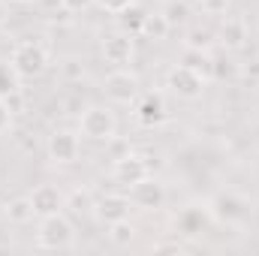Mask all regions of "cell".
Returning <instances> with one entry per match:
<instances>
[{
  "label": "cell",
  "mask_w": 259,
  "mask_h": 256,
  "mask_svg": "<svg viewBox=\"0 0 259 256\" xmlns=\"http://www.w3.org/2000/svg\"><path fill=\"white\" fill-rule=\"evenodd\" d=\"M18 88H21V75L12 69V64H9V61H6V64H0V100L12 97Z\"/></svg>",
  "instance_id": "21"
},
{
  "label": "cell",
  "mask_w": 259,
  "mask_h": 256,
  "mask_svg": "<svg viewBox=\"0 0 259 256\" xmlns=\"http://www.w3.org/2000/svg\"><path fill=\"white\" fill-rule=\"evenodd\" d=\"M103 91L115 106H133L139 100V94H142V81H139L136 72H130L124 66H115V72L106 75Z\"/></svg>",
  "instance_id": "5"
},
{
  "label": "cell",
  "mask_w": 259,
  "mask_h": 256,
  "mask_svg": "<svg viewBox=\"0 0 259 256\" xmlns=\"http://www.w3.org/2000/svg\"><path fill=\"white\" fill-rule=\"evenodd\" d=\"M124 15V24L130 27V33H139V27H142V18H145V12L142 9H136V6H130L127 12H121Z\"/></svg>",
  "instance_id": "27"
},
{
  "label": "cell",
  "mask_w": 259,
  "mask_h": 256,
  "mask_svg": "<svg viewBox=\"0 0 259 256\" xmlns=\"http://www.w3.org/2000/svg\"><path fill=\"white\" fill-rule=\"evenodd\" d=\"M66 205H72L75 211H84V208H94V199L88 190H75L72 196H66Z\"/></svg>",
  "instance_id": "26"
},
{
  "label": "cell",
  "mask_w": 259,
  "mask_h": 256,
  "mask_svg": "<svg viewBox=\"0 0 259 256\" xmlns=\"http://www.w3.org/2000/svg\"><path fill=\"white\" fill-rule=\"evenodd\" d=\"M46 154L55 166H72L81 154V142H78V133L75 130H52L49 142H46Z\"/></svg>",
  "instance_id": "6"
},
{
  "label": "cell",
  "mask_w": 259,
  "mask_h": 256,
  "mask_svg": "<svg viewBox=\"0 0 259 256\" xmlns=\"http://www.w3.org/2000/svg\"><path fill=\"white\" fill-rule=\"evenodd\" d=\"M217 42H220L226 52L244 49V46H247V24H244V18H235V15L223 18V24H220V30H217Z\"/></svg>",
  "instance_id": "14"
},
{
  "label": "cell",
  "mask_w": 259,
  "mask_h": 256,
  "mask_svg": "<svg viewBox=\"0 0 259 256\" xmlns=\"http://www.w3.org/2000/svg\"><path fill=\"white\" fill-rule=\"evenodd\" d=\"M211 72H214L217 78H232V75H238V66H235V61H229V58H226V61H223V58H220V61L211 58Z\"/></svg>",
  "instance_id": "24"
},
{
  "label": "cell",
  "mask_w": 259,
  "mask_h": 256,
  "mask_svg": "<svg viewBox=\"0 0 259 256\" xmlns=\"http://www.w3.org/2000/svg\"><path fill=\"white\" fill-rule=\"evenodd\" d=\"M9 127H12V109L6 100H0V133H6Z\"/></svg>",
  "instance_id": "28"
},
{
  "label": "cell",
  "mask_w": 259,
  "mask_h": 256,
  "mask_svg": "<svg viewBox=\"0 0 259 256\" xmlns=\"http://www.w3.org/2000/svg\"><path fill=\"white\" fill-rule=\"evenodd\" d=\"M127 196L133 202V208H139V211H160L166 205V187L154 175H145L142 181H136Z\"/></svg>",
  "instance_id": "8"
},
{
  "label": "cell",
  "mask_w": 259,
  "mask_h": 256,
  "mask_svg": "<svg viewBox=\"0 0 259 256\" xmlns=\"http://www.w3.org/2000/svg\"><path fill=\"white\" fill-rule=\"evenodd\" d=\"M6 3H15V6H33V3H39V0H6Z\"/></svg>",
  "instance_id": "32"
},
{
  "label": "cell",
  "mask_w": 259,
  "mask_h": 256,
  "mask_svg": "<svg viewBox=\"0 0 259 256\" xmlns=\"http://www.w3.org/2000/svg\"><path fill=\"white\" fill-rule=\"evenodd\" d=\"M136 235H139V229H136V223H130V217L118 220V223H109V241L115 247H130L136 241Z\"/></svg>",
  "instance_id": "20"
},
{
  "label": "cell",
  "mask_w": 259,
  "mask_h": 256,
  "mask_svg": "<svg viewBox=\"0 0 259 256\" xmlns=\"http://www.w3.org/2000/svg\"><path fill=\"white\" fill-rule=\"evenodd\" d=\"M94 0H61V6H64V12H81V9H88Z\"/></svg>",
  "instance_id": "29"
},
{
  "label": "cell",
  "mask_w": 259,
  "mask_h": 256,
  "mask_svg": "<svg viewBox=\"0 0 259 256\" xmlns=\"http://www.w3.org/2000/svg\"><path fill=\"white\" fill-rule=\"evenodd\" d=\"M166 100L163 94H139V100L133 103V118L142 124V127H160L166 121Z\"/></svg>",
  "instance_id": "11"
},
{
  "label": "cell",
  "mask_w": 259,
  "mask_h": 256,
  "mask_svg": "<svg viewBox=\"0 0 259 256\" xmlns=\"http://www.w3.org/2000/svg\"><path fill=\"white\" fill-rule=\"evenodd\" d=\"M27 196L33 202L36 217H49V214H58V211L66 208V193L61 187H55V184H36Z\"/></svg>",
  "instance_id": "13"
},
{
  "label": "cell",
  "mask_w": 259,
  "mask_h": 256,
  "mask_svg": "<svg viewBox=\"0 0 259 256\" xmlns=\"http://www.w3.org/2000/svg\"><path fill=\"white\" fill-rule=\"evenodd\" d=\"M100 55H103V61L109 66H127L130 61H133V55H136V39H133V33L115 30V33L103 36Z\"/></svg>",
  "instance_id": "9"
},
{
  "label": "cell",
  "mask_w": 259,
  "mask_h": 256,
  "mask_svg": "<svg viewBox=\"0 0 259 256\" xmlns=\"http://www.w3.org/2000/svg\"><path fill=\"white\" fill-rule=\"evenodd\" d=\"M145 175H151V166H148V160L142 157V154H121L115 163H112V178L121 184V187H133L136 181H142Z\"/></svg>",
  "instance_id": "10"
},
{
  "label": "cell",
  "mask_w": 259,
  "mask_h": 256,
  "mask_svg": "<svg viewBox=\"0 0 259 256\" xmlns=\"http://www.w3.org/2000/svg\"><path fill=\"white\" fill-rule=\"evenodd\" d=\"M94 6H100L109 15H121V12H127L130 6H136V0H94Z\"/></svg>",
  "instance_id": "23"
},
{
  "label": "cell",
  "mask_w": 259,
  "mask_h": 256,
  "mask_svg": "<svg viewBox=\"0 0 259 256\" xmlns=\"http://www.w3.org/2000/svg\"><path fill=\"white\" fill-rule=\"evenodd\" d=\"M169 21L163 18V12H145L142 18V27H139V36L142 39H151V42H163L169 36Z\"/></svg>",
  "instance_id": "16"
},
{
  "label": "cell",
  "mask_w": 259,
  "mask_h": 256,
  "mask_svg": "<svg viewBox=\"0 0 259 256\" xmlns=\"http://www.w3.org/2000/svg\"><path fill=\"white\" fill-rule=\"evenodd\" d=\"M6 21H9V3L0 0V27H6Z\"/></svg>",
  "instance_id": "31"
},
{
  "label": "cell",
  "mask_w": 259,
  "mask_h": 256,
  "mask_svg": "<svg viewBox=\"0 0 259 256\" xmlns=\"http://www.w3.org/2000/svg\"><path fill=\"white\" fill-rule=\"evenodd\" d=\"M130 211H133V202H130V196H124V193H106V196H100L94 202V214L106 226L109 223H118V220H127Z\"/></svg>",
  "instance_id": "12"
},
{
  "label": "cell",
  "mask_w": 259,
  "mask_h": 256,
  "mask_svg": "<svg viewBox=\"0 0 259 256\" xmlns=\"http://www.w3.org/2000/svg\"><path fill=\"white\" fill-rule=\"evenodd\" d=\"M208 211H211L217 220H226V223H241V220L253 211V202H250L247 196L235 193V190H220L214 199H211Z\"/></svg>",
  "instance_id": "7"
},
{
  "label": "cell",
  "mask_w": 259,
  "mask_h": 256,
  "mask_svg": "<svg viewBox=\"0 0 259 256\" xmlns=\"http://www.w3.org/2000/svg\"><path fill=\"white\" fill-rule=\"evenodd\" d=\"M160 12L169 21V27H184L193 15V6H190V0H166L160 6Z\"/></svg>",
  "instance_id": "17"
},
{
  "label": "cell",
  "mask_w": 259,
  "mask_h": 256,
  "mask_svg": "<svg viewBox=\"0 0 259 256\" xmlns=\"http://www.w3.org/2000/svg\"><path fill=\"white\" fill-rule=\"evenodd\" d=\"M78 136L91 142H115L118 136V115L109 106H88L78 115Z\"/></svg>",
  "instance_id": "2"
},
{
  "label": "cell",
  "mask_w": 259,
  "mask_h": 256,
  "mask_svg": "<svg viewBox=\"0 0 259 256\" xmlns=\"http://www.w3.org/2000/svg\"><path fill=\"white\" fill-rule=\"evenodd\" d=\"M232 0H196V6L205 12V15H226Z\"/></svg>",
  "instance_id": "25"
},
{
  "label": "cell",
  "mask_w": 259,
  "mask_h": 256,
  "mask_svg": "<svg viewBox=\"0 0 259 256\" xmlns=\"http://www.w3.org/2000/svg\"><path fill=\"white\" fill-rule=\"evenodd\" d=\"M3 217H6L9 223H15V226H24V223H30V220L36 217L30 196H15V199H9V202L3 205Z\"/></svg>",
  "instance_id": "15"
},
{
  "label": "cell",
  "mask_w": 259,
  "mask_h": 256,
  "mask_svg": "<svg viewBox=\"0 0 259 256\" xmlns=\"http://www.w3.org/2000/svg\"><path fill=\"white\" fill-rule=\"evenodd\" d=\"M214 42H217V33L208 27H190L184 33V49H193V52H211Z\"/></svg>",
  "instance_id": "19"
},
{
  "label": "cell",
  "mask_w": 259,
  "mask_h": 256,
  "mask_svg": "<svg viewBox=\"0 0 259 256\" xmlns=\"http://www.w3.org/2000/svg\"><path fill=\"white\" fill-rule=\"evenodd\" d=\"M9 64H12V69H15L21 78H36V75H42V72L49 69L52 55H49V49H46L42 42L24 39V42H18V46L12 49Z\"/></svg>",
  "instance_id": "3"
},
{
  "label": "cell",
  "mask_w": 259,
  "mask_h": 256,
  "mask_svg": "<svg viewBox=\"0 0 259 256\" xmlns=\"http://www.w3.org/2000/svg\"><path fill=\"white\" fill-rule=\"evenodd\" d=\"M166 88L178 100L193 103V100H202V94L208 91V75L193 69V66H187V64H175L166 72Z\"/></svg>",
  "instance_id": "4"
},
{
  "label": "cell",
  "mask_w": 259,
  "mask_h": 256,
  "mask_svg": "<svg viewBox=\"0 0 259 256\" xmlns=\"http://www.w3.org/2000/svg\"><path fill=\"white\" fill-rule=\"evenodd\" d=\"M154 250H157V253H166V250L181 253V250H184V244H181V241H157V244H154Z\"/></svg>",
  "instance_id": "30"
},
{
  "label": "cell",
  "mask_w": 259,
  "mask_h": 256,
  "mask_svg": "<svg viewBox=\"0 0 259 256\" xmlns=\"http://www.w3.org/2000/svg\"><path fill=\"white\" fill-rule=\"evenodd\" d=\"M75 244V226L64 217V211L39 217L36 223V247L42 250H69Z\"/></svg>",
  "instance_id": "1"
},
{
  "label": "cell",
  "mask_w": 259,
  "mask_h": 256,
  "mask_svg": "<svg viewBox=\"0 0 259 256\" xmlns=\"http://www.w3.org/2000/svg\"><path fill=\"white\" fill-rule=\"evenodd\" d=\"M208 208H184L181 214H178V229L184 232V235H196V232H202L205 229V223H208Z\"/></svg>",
  "instance_id": "18"
},
{
  "label": "cell",
  "mask_w": 259,
  "mask_h": 256,
  "mask_svg": "<svg viewBox=\"0 0 259 256\" xmlns=\"http://www.w3.org/2000/svg\"><path fill=\"white\" fill-rule=\"evenodd\" d=\"M61 75H64L66 81H81V78H84V64H81L78 58H64Z\"/></svg>",
  "instance_id": "22"
}]
</instances>
